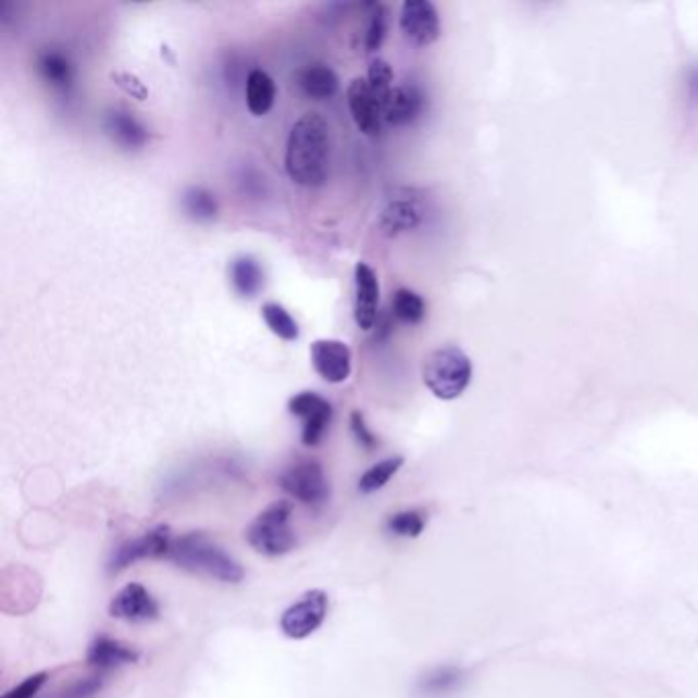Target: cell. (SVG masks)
I'll use <instances>...</instances> for the list:
<instances>
[{
	"label": "cell",
	"instance_id": "obj_1",
	"mask_svg": "<svg viewBox=\"0 0 698 698\" xmlns=\"http://www.w3.org/2000/svg\"><path fill=\"white\" fill-rule=\"evenodd\" d=\"M331 125L320 113H306L289 132L285 150V169L289 178L315 189L322 187L331 173Z\"/></svg>",
	"mask_w": 698,
	"mask_h": 698
},
{
	"label": "cell",
	"instance_id": "obj_2",
	"mask_svg": "<svg viewBox=\"0 0 698 698\" xmlns=\"http://www.w3.org/2000/svg\"><path fill=\"white\" fill-rule=\"evenodd\" d=\"M169 559L180 570L201 574L224 584H240L246 576L240 561H236L224 551V547L211 541L205 533L197 531L175 539Z\"/></svg>",
	"mask_w": 698,
	"mask_h": 698
},
{
	"label": "cell",
	"instance_id": "obj_3",
	"mask_svg": "<svg viewBox=\"0 0 698 698\" xmlns=\"http://www.w3.org/2000/svg\"><path fill=\"white\" fill-rule=\"evenodd\" d=\"M472 359L459 347L435 349L422 365V382L443 402L461 398L472 384Z\"/></svg>",
	"mask_w": 698,
	"mask_h": 698
},
{
	"label": "cell",
	"instance_id": "obj_4",
	"mask_svg": "<svg viewBox=\"0 0 698 698\" xmlns=\"http://www.w3.org/2000/svg\"><path fill=\"white\" fill-rule=\"evenodd\" d=\"M294 507L287 500L262 510L246 528V541L266 558H281L296 549V531L291 528Z\"/></svg>",
	"mask_w": 698,
	"mask_h": 698
},
{
	"label": "cell",
	"instance_id": "obj_5",
	"mask_svg": "<svg viewBox=\"0 0 698 698\" xmlns=\"http://www.w3.org/2000/svg\"><path fill=\"white\" fill-rule=\"evenodd\" d=\"M279 486L287 496L310 508L324 507L331 500V484L320 461L301 459L279 475Z\"/></svg>",
	"mask_w": 698,
	"mask_h": 698
},
{
	"label": "cell",
	"instance_id": "obj_6",
	"mask_svg": "<svg viewBox=\"0 0 698 698\" xmlns=\"http://www.w3.org/2000/svg\"><path fill=\"white\" fill-rule=\"evenodd\" d=\"M331 609L328 594L324 590H308L287 611L281 614L279 627L289 639H308L324 625Z\"/></svg>",
	"mask_w": 698,
	"mask_h": 698
},
{
	"label": "cell",
	"instance_id": "obj_7",
	"mask_svg": "<svg viewBox=\"0 0 698 698\" xmlns=\"http://www.w3.org/2000/svg\"><path fill=\"white\" fill-rule=\"evenodd\" d=\"M287 410L301 420V443L306 447H317L331 426L332 403L315 391H301L287 402Z\"/></svg>",
	"mask_w": 698,
	"mask_h": 698
},
{
	"label": "cell",
	"instance_id": "obj_8",
	"mask_svg": "<svg viewBox=\"0 0 698 698\" xmlns=\"http://www.w3.org/2000/svg\"><path fill=\"white\" fill-rule=\"evenodd\" d=\"M173 535H171V526L160 524L154 526L152 531H148L146 535H141L138 539H129V541L122 543L109 561V572L117 574L127 570L129 565L138 563L141 559H169L171 547H173Z\"/></svg>",
	"mask_w": 698,
	"mask_h": 698
},
{
	"label": "cell",
	"instance_id": "obj_9",
	"mask_svg": "<svg viewBox=\"0 0 698 698\" xmlns=\"http://www.w3.org/2000/svg\"><path fill=\"white\" fill-rule=\"evenodd\" d=\"M400 29L403 37L419 46H433L440 37V17L431 0H406L400 11Z\"/></svg>",
	"mask_w": 698,
	"mask_h": 698
},
{
	"label": "cell",
	"instance_id": "obj_10",
	"mask_svg": "<svg viewBox=\"0 0 698 698\" xmlns=\"http://www.w3.org/2000/svg\"><path fill=\"white\" fill-rule=\"evenodd\" d=\"M352 122L365 136H379L384 127V103L382 99L369 87L367 78H354L347 88Z\"/></svg>",
	"mask_w": 698,
	"mask_h": 698
},
{
	"label": "cell",
	"instance_id": "obj_11",
	"mask_svg": "<svg viewBox=\"0 0 698 698\" xmlns=\"http://www.w3.org/2000/svg\"><path fill=\"white\" fill-rule=\"evenodd\" d=\"M314 371L328 384H342L352 371V352L349 345L336 338H317L310 347Z\"/></svg>",
	"mask_w": 698,
	"mask_h": 698
},
{
	"label": "cell",
	"instance_id": "obj_12",
	"mask_svg": "<svg viewBox=\"0 0 698 698\" xmlns=\"http://www.w3.org/2000/svg\"><path fill=\"white\" fill-rule=\"evenodd\" d=\"M109 614L127 623H148L160 616V607L148 588H144L138 582H132L113 596V600L109 602Z\"/></svg>",
	"mask_w": 698,
	"mask_h": 698
},
{
	"label": "cell",
	"instance_id": "obj_13",
	"mask_svg": "<svg viewBox=\"0 0 698 698\" xmlns=\"http://www.w3.org/2000/svg\"><path fill=\"white\" fill-rule=\"evenodd\" d=\"M379 315V279L367 262L354 266V322L361 331H373Z\"/></svg>",
	"mask_w": 698,
	"mask_h": 698
},
{
	"label": "cell",
	"instance_id": "obj_14",
	"mask_svg": "<svg viewBox=\"0 0 698 698\" xmlns=\"http://www.w3.org/2000/svg\"><path fill=\"white\" fill-rule=\"evenodd\" d=\"M424 109V97L419 88L402 85L389 90L384 101V120L387 125L403 127L416 122Z\"/></svg>",
	"mask_w": 698,
	"mask_h": 698
},
{
	"label": "cell",
	"instance_id": "obj_15",
	"mask_svg": "<svg viewBox=\"0 0 698 698\" xmlns=\"http://www.w3.org/2000/svg\"><path fill=\"white\" fill-rule=\"evenodd\" d=\"M424 220V208L419 199L414 197H398L385 205L382 213V232L385 236L394 238L403 232H412L422 224Z\"/></svg>",
	"mask_w": 698,
	"mask_h": 698
},
{
	"label": "cell",
	"instance_id": "obj_16",
	"mask_svg": "<svg viewBox=\"0 0 698 698\" xmlns=\"http://www.w3.org/2000/svg\"><path fill=\"white\" fill-rule=\"evenodd\" d=\"M36 68L41 80L52 90L62 92V95L71 92L72 85H74V64H72L68 53L55 50V48H46L37 53Z\"/></svg>",
	"mask_w": 698,
	"mask_h": 698
},
{
	"label": "cell",
	"instance_id": "obj_17",
	"mask_svg": "<svg viewBox=\"0 0 698 698\" xmlns=\"http://www.w3.org/2000/svg\"><path fill=\"white\" fill-rule=\"evenodd\" d=\"M105 132L107 136H111V140L120 144L125 150H138L150 140L146 125L134 113L123 109H111L107 113Z\"/></svg>",
	"mask_w": 698,
	"mask_h": 698
},
{
	"label": "cell",
	"instance_id": "obj_18",
	"mask_svg": "<svg viewBox=\"0 0 698 698\" xmlns=\"http://www.w3.org/2000/svg\"><path fill=\"white\" fill-rule=\"evenodd\" d=\"M141 653L127 644H122L117 639H111L107 635H99L87 651V662L99 670H109V668H120L127 663L140 662Z\"/></svg>",
	"mask_w": 698,
	"mask_h": 698
},
{
	"label": "cell",
	"instance_id": "obj_19",
	"mask_svg": "<svg viewBox=\"0 0 698 698\" xmlns=\"http://www.w3.org/2000/svg\"><path fill=\"white\" fill-rule=\"evenodd\" d=\"M296 83L301 95H306L312 101L332 99L340 88L338 74L326 64H310V66L301 68L296 74Z\"/></svg>",
	"mask_w": 698,
	"mask_h": 698
},
{
	"label": "cell",
	"instance_id": "obj_20",
	"mask_svg": "<svg viewBox=\"0 0 698 698\" xmlns=\"http://www.w3.org/2000/svg\"><path fill=\"white\" fill-rule=\"evenodd\" d=\"M277 99V85L269 72L254 68L246 78V107L254 117L266 115Z\"/></svg>",
	"mask_w": 698,
	"mask_h": 698
},
{
	"label": "cell",
	"instance_id": "obj_21",
	"mask_svg": "<svg viewBox=\"0 0 698 698\" xmlns=\"http://www.w3.org/2000/svg\"><path fill=\"white\" fill-rule=\"evenodd\" d=\"M229 281H232V287L238 296L245 297V299L259 296L264 287V271H262L261 262L250 254H242V257L234 259L229 264Z\"/></svg>",
	"mask_w": 698,
	"mask_h": 698
},
{
	"label": "cell",
	"instance_id": "obj_22",
	"mask_svg": "<svg viewBox=\"0 0 698 698\" xmlns=\"http://www.w3.org/2000/svg\"><path fill=\"white\" fill-rule=\"evenodd\" d=\"M180 205L187 213V217H191L192 222H199V224H210L217 217V211H220L215 195L208 191L205 187H189L180 197Z\"/></svg>",
	"mask_w": 698,
	"mask_h": 698
},
{
	"label": "cell",
	"instance_id": "obj_23",
	"mask_svg": "<svg viewBox=\"0 0 698 698\" xmlns=\"http://www.w3.org/2000/svg\"><path fill=\"white\" fill-rule=\"evenodd\" d=\"M391 314L406 326H419L426 317V303L416 291L400 287L391 297Z\"/></svg>",
	"mask_w": 698,
	"mask_h": 698
},
{
	"label": "cell",
	"instance_id": "obj_24",
	"mask_svg": "<svg viewBox=\"0 0 698 698\" xmlns=\"http://www.w3.org/2000/svg\"><path fill=\"white\" fill-rule=\"evenodd\" d=\"M402 465L403 457H400V454L387 457L384 461L375 463L373 468H369L367 472L361 475L359 491L369 496V494H375V491L384 489L391 482V477L402 470Z\"/></svg>",
	"mask_w": 698,
	"mask_h": 698
},
{
	"label": "cell",
	"instance_id": "obj_25",
	"mask_svg": "<svg viewBox=\"0 0 698 698\" xmlns=\"http://www.w3.org/2000/svg\"><path fill=\"white\" fill-rule=\"evenodd\" d=\"M262 320L266 324V328L273 332L277 338L285 340V342H294L299 338V326H297L294 315L289 314L283 306L269 301L262 306Z\"/></svg>",
	"mask_w": 698,
	"mask_h": 698
},
{
	"label": "cell",
	"instance_id": "obj_26",
	"mask_svg": "<svg viewBox=\"0 0 698 698\" xmlns=\"http://www.w3.org/2000/svg\"><path fill=\"white\" fill-rule=\"evenodd\" d=\"M424 526H426V516L420 510H402L387 519V531L394 533L396 537H406V539L420 537Z\"/></svg>",
	"mask_w": 698,
	"mask_h": 698
},
{
	"label": "cell",
	"instance_id": "obj_27",
	"mask_svg": "<svg viewBox=\"0 0 698 698\" xmlns=\"http://www.w3.org/2000/svg\"><path fill=\"white\" fill-rule=\"evenodd\" d=\"M369 87L373 88V92L385 101V97L389 95V90L394 88V71L389 66V62L384 58H375L371 60L367 72Z\"/></svg>",
	"mask_w": 698,
	"mask_h": 698
},
{
	"label": "cell",
	"instance_id": "obj_28",
	"mask_svg": "<svg viewBox=\"0 0 698 698\" xmlns=\"http://www.w3.org/2000/svg\"><path fill=\"white\" fill-rule=\"evenodd\" d=\"M387 9L384 4H375L373 13L369 18L367 34H365V50L369 53H375L382 46H384L385 36H387V25H389V17H387Z\"/></svg>",
	"mask_w": 698,
	"mask_h": 698
},
{
	"label": "cell",
	"instance_id": "obj_29",
	"mask_svg": "<svg viewBox=\"0 0 698 698\" xmlns=\"http://www.w3.org/2000/svg\"><path fill=\"white\" fill-rule=\"evenodd\" d=\"M459 681H461V672L457 668H440L422 681V688L431 695H440V693L453 690L454 684Z\"/></svg>",
	"mask_w": 698,
	"mask_h": 698
},
{
	"label": "cell",
	"instance_id": "obj_30",
	"mask_svg": "<svg viewBox=\"0 0 698 698\" xmlns=\"http://www.w3.org/2000/svg\"><path fill=\"white\" fill-rule=\"evenodd\" d=\"M350 431H352V435L357 438V443H359L365 451H375V449L379 447V440L373 435V431L369 428L363 412L354 410V412L350 414Z\"/></svg>",
	"mask_w": 698,
	"mask_h": 698
},
{
	"label": "cell",
	"instance_id": "obj_31",
	"mask_svg": "<svg viewBox=\"0 0 698 698\" xmlns=\"http://www.w3.org/2000/svg\"><path fill=\"white\" fill-rule=\"evenodd\" d=\"M50 678L48 672H37L34 676L25 678V681L17 684L15 688H11L9 693H4L2 698H36L39 690L46 686V682Z\"/></svg>",
	"mask_w": 698,
	"mask_h": 698
},
{
	"label": "cell",
	"instance_id": "obj_32",
	"mask_svg": "<svg viewBox=\"0 0 698 698\" xmlns=\"http://www.w3.org/2000/svg\"><path fill=\"white\" fill-rule=\"evenodd\" d=\"M103 684H105L103 676H88L85 681L72 684L62 698H92L101 693Z\"/></svg>",
	"mask_w": 698,
	"mask_h": 698
},
{
	"label": "cell",
	"instance_id": "obj_33",
	"mask_svg": "<svg viewBox=\"0 0 698 698\" xmlns=\"http://www.w3.org/2000/svg\"><path fill=\"white\" fill-rule=\"evenodd\" d=\"M113 80H115V83H117V85H120L127 95H132V97L140 99V101H144V99L148 97V88L144 87V83H140L134 74L120 72V74H113Z\"/></svg>",
	"mask_w": 698,
	"mask_h": 698
}]
</instances>
